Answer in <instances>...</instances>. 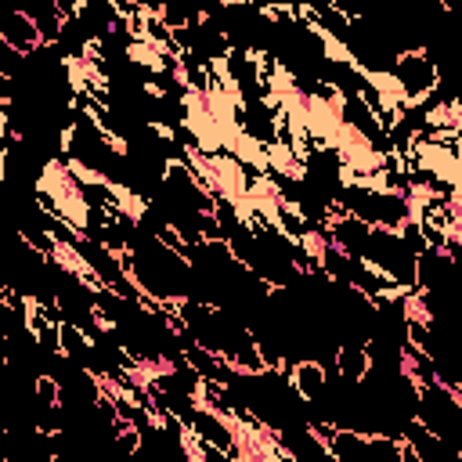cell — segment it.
<instances>
[{"label":"cell","instance_id":"6da1fadb","mask_svg":"<svg viewBox=\"0 0 462 462\" xmlns=\"http://www.w3.org/2000/svg\"><path fill=\"white\" fill-rule=\"evenodd\" d=\"M415 390V422L437 440H444L451 451H462V393L440 383H426Z\"/></svg>","mask_w":462,"mask_h":462},{"label":"cell","instance_id":"7a4b0ae2","mask_svg":"<svg viewBox=\"0 0 462 462\" xmlns=\"http://www.w3.org/2000/svg\"><path fill=\"white\" fill-rule=\"evenodd\" d=\"M318 440H325L332 462H404V444L393 437H361L336 426H314Z\"/></svg>","mask_w":462,"mask_h":462}]
</instances>
